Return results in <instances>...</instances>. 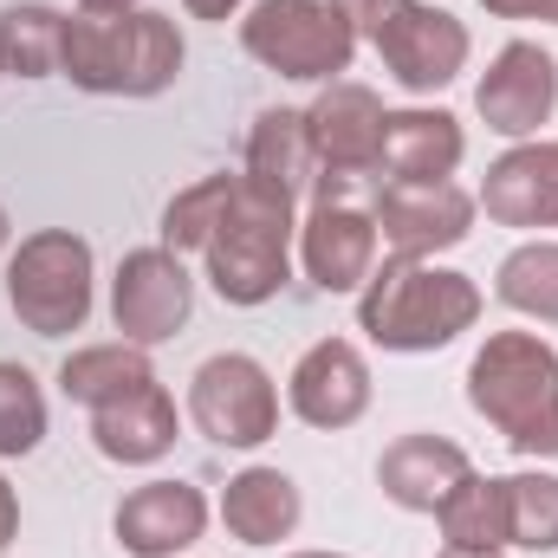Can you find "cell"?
<instances>
[{
	"label": "cell",
	"mask_w": 558,
	"mask_h": 558,
	"mask_svg": "<svg viewBox=\"0 0 558 558\" xmlns=\"http://www.w3.org/2000/svg\"><path fill=\"white\" fill-rule=\"evenodd\" d=\"M292 195H279L267 182H254L247 169L234 175V202L221 215V228L208 234L202 260H208V286L228 305H267L279 299V286L292 279Z\"/></svg>",
	"instance_id": "4"
},
{
	"label": "cell",
	"mask_w": 558,
	"mask_h": 558,
	"mask_svg": "<svg viewBox=\"0 0 558 558\" xmlns=\"http://www.w3.org/2000/svg\"><path fill=\"white\" fill-rule=\"evenodd\" d=\"M468 156L454 111H384V156L377 169L390 182H448Z\"/></svg>",
	"instance_id": "19"
},
{
	"label": "cell",
	"mask_w": 558,
	"mask_h": 558,
	"mask_svg": "<svg viewBox=\"0 0 558 558\" xmlns=\"http://www.w3.org/2000/svg\"><path fill=\"white\" fill-rule=\"evenodd\" d=\"M247 175L267 182L279 195H312L318 189V149H312V124L305 111H260L247 131Z\"/></svg>",
	"instance_id": "21"
},
{
	"label": "cell",
	"mask_w": 558,
	"mask_h": 558,
	"mask_svg": "<svg viewBox=\"0 0 558 558\" xmlns=\"http://www.w3.org/2000/svg\"><path fill=\"white\" fill-rule=\"evenodd\" d=\"M182 33L169 13L131 7V13H72L65 20V65L59 78H72L92 98H156L182 78Z\"/></svg>",
	"instance_id": "1"
},
{
	"label": "cell",
	"mask_w": 558,
	"mask_h": 558,
	"mask_svg": "<svg viewBox=\"0 0 558 558\" xmlns=\"http://www.w3.org/2000/svg\"><path fill=\"white\" fill-rule=\"evenodd\" d=\"M331 7H338L351 26H357V39H371V33H377V20H384L397 0H331Z\"/></svg>",
	"instance_id": "30"
},
{
	"label": "cell",
	"mask_w": 558,
	"mask_h": 558,
	"mask_svg": "<svg viewBox=\"0 0 558 558\" xmlns=\"http://www.w3.org/2000/svg\"><path fill=\"white\" fill-rule=\"evenodd\" d=\"M7 305L33 338H72L92 318V241L72 228H39L7 260Z\"/></svg>",
	"instance_id": "5"
},
{
	"label": "cell",
	"mask_w": 558,
	"mask_h": 558,
	"mask_svg": "<svg viewBox=\"0 0 558 558\" xmlns=\"http://www.w3.org/2000/svg\"><path fill=\"white\" fill-rule=\"evenodd\" d=\"M494 292H500V305H513L520 318L558 325V241H520V247L500 260Z\"/></svg>",
	"instance_id": "25"
},
{
	"label": "cell",
	"mask_w": 558,
	"mask_h": 558,
	"mask_svg": "<svg viewBox=\"0 0 558 558\" xmlns=\"http://www.w3.org/2000/svg\"><path fill=\"white\" fill-rule=\"evenodd\" d=\"M195 312V279L182 267V254H169L162 241L156 247H131L118 260V279H111V318L131 344H169Z\"/></svg>",
	"instance_id": "10"
},
{
	"label": "cell",
	"mask_w": 558,
	"mask_h": 558,
	"mask_svg": "<svg viewBox=\"0 0 558 558\" xmlns=\"http://www.w3.org/2000/svg\"><path fill=\"white\" fill-rule=\"evenodd\" d=\"M377 221L371 208L344 202V182H318L312 189V215L299 221V267L318 292H364L377 274Z\"/></svg>",
	"instance_id": "8"
},
{
	"label": "cell",
	"mask_w": 558,
	"mask_h": 558,
	"mask_svg": "<svg viewBox=\"0 0 558 558\" xmlns=\"http://www.w3.org/2000/svg\"><path fill=\"white\" fill-rule=\"evenodd\" d=\"M474 111L494 137L507 143H533L539 124H553L558 111V59L539 39H513L494 52V65L474 85Z\"/></svg>",
	"instance_id": "11"
},
{
	"label": "cell",
	"mask_w": 558,
	"mask_h": 558,
	"mask_svg": "<svg viewBox=\"0 0 558 558\" xmlns=\"http://www.w3.org/2000/svg\"><path fill=\"white\" fill-rule=\"evenodd\" d=\"M481 208L500 228H558V137L546 143H513L487 182H481Z\"/></svg>",
	"instance_id": "16"
},
{
	"label": "cell",
	"mask_w": 558,
	"mask_h": 558,
	"mask_svg": "<svg viewBox=\"0 0 558 558\" xmlns=\"http://www.w3.org/2000/svg\"><path fill=\"white\" fill-rule=\"evenodd\" d=\"M13 533H20V494H13L7 474H0V553L13 546Z\"/></svg>",
	"instance_id": "31"
},
{
	"label": "cell",
	"mask_w": 558,
	"mask_h": 558,
	"mask_svg": "<svg viewBox=\"0 0 558 558\" xmlns=\"http://www.w3.org/2000/svg\"><path fill=\"white\" fill-rule=\"evenodd\" d=\"M92 448H98L105 461H118V468H149V461H162V454L175 448V397L149 377L137 390L98 403V410H92Z\"/></svg>",
	"instance_id": "18"
},
{
	"label": "cell",
	"mask_w": 558,
	"mask_h": 558,
	"mask_svg": "<svg viewBox=\"0 0 558 558\" xmlns=\"http://www.w3.org/2000/svg\"><path fill=\"white\" fill-rule=\"evenodd\" d=\"M441 546L461 553H507V481L500 474H468L441 507Z\"/></svg>",
	"instance_id": "22"
},
{
	"label": "cell",
	"mask_w": 558,
	"mask_h": 558,
	"mask_svg": "<svg viewBox=\"0 0 558 558\" xmlns=\"http://www.w3.org/2000/svg\"><path fill=\"white\" fill-rule=\"evenodd\" d=\"M371 46H377V59L390 65V78L403 85V92H441V85H454L461 72H468V26L454 20V13H441V7H422V0H397L384 20H377V33H371Z\"/></svg>",
	"instance_id": "9"
},
{
	"label": "cell",
	"mask_w": 558,
	"mask_h": 558,
	"mask_svg": "<svg viewBox=\"0 0 558 558\" xmlns=\"http://www.w3.org/2000/svg\"><path fill=\"white\" fill-rule=\"evenodd\" d=\"M149 377H156V371H149V351L131 344V338H118V344H85V351H72V357L59 364V390H65L72 403H85V410H98V403L137 390Z\"/></svg>",
	"instance_id": "24"
},
{
	"label": "cell",
	"mask_w": 558,
	"mask_h": 558,
	"mask_svg": "<svg viewBox=\"0 0 558 558\" xmlns=\"http://www.w3.org/2000/svg\"><path fill=\"white\" fill-rule=\"evenodd\" d=\"M111 533L131 558H175L208 533V500L195 481H143L118 500Z\"/></svg>",
	"instance_id": "15"
},
{
	"label": "cell",
	"mask_w": 558,
	"mask_h": 558,
	"mask_svg": "<svg viewBox=\"0 0 558 558\" xmlns=\"http://www.w3.org/2000/svg\"><path fill=\"white\" fill-rule=\"evenodd\" d=\"M65 65V13L46 0H20L0 13V72L7 78H52Z\"/></svg>",
	"instance_id": "23"
},
{
	"label": "cell",
	"mask_w": 558,
	"mask_h": 558,
	"mask_svg": "<svg viewBox=\"0 0 558 558\" xmlns=\"http://www.w3.org/2000/svg\"><path fill=\"white\" fill-rule=\"evenodd\" d=\"M7 234H13V221H7V208H0V247H7Z\"/></svg>",
	"instance_id": "35"
},
{
	"label": "cell",
	"mask_w": 558,
	"mask_h": 558,
	"mask_svg": "<svg viewBox=\"0 0 558 558\" xmlns=\"http://www.w3.org/2000/svg\"><path fill=\"white\" fill-rule=\"evenodd\" d=\"M435 558H507V553H461V546H441Z\"/></svg>",
	"instance_id": "34"
},
{
	"label": "cell",
	"mask_w": 558,
	"mask_h": 558,
	"mask_svg": "<svg viewBox=\"0 0 558 558\" xmlns=\"http://www.w3.org/2000/svg\"><path fill=\"white\" fill-rule=\"evenodd\" d=\"M143 0H78V13H131Z\"/></svg>",
	"instance_id": "33"
},
{
	"label": "cell",
	"mask_w": 558,
	"mask_h": 558,
	"mask_svg": "<svg viewBox=\"0 0 558 558\" xmlns=\"http://www.w3.org/2000/svg\"><path fill=\"white\" fill-rule=\"evenodd\" d=\"M494 20H546V26H558V0H481Z\"/></svg>",
	"instance_id": "29"
},
{
	"label": "cell",
	"mask_w": 558,
	"mask_h": 558,
	"mask_svg": "<svg viewBox=\"0 0 558 558\" xmlns=\"http://www.w3.org/2000/svg\"><path fill=\"white\" fill-rule=\"evenodd\" d=\"M312 149H318V182H357V175H377V156H384V98L357 78H331L312 111Z\"/></svg>",
	"instance_id": "13"
},
{
	"label": "cell",
	"mask_w": 558,
	"mask_h": 558,
	"mask_svg": "<svg viewBox=\"0 0 558 558\" xmlns=\"http://www.w3.org/2000/svg\"><path fill=\"white\" fill-rule=\"evenodd\" d=\"M228 202H234V175H202V182H189V189L162 208V247H169V254H202L208 234L221 228Z\"/></svg>",
	"instance_id": "26"
},
{
	"label": "cell",
	"mask_w": 558,
	"mask_h": 558,
	"mask_svg": "<svg viewBox=\"0 0 558 558\" xmlns=\"http://www.w3.org/2000/svg\"><path fill=\"white\" fill-rule=\"evenodd\" d=\"M286 558H344V553H286Z\"/></svg>",
	"instance_id": "36"
},
{
	"label": "cell",
	"mask_w": 558,
	"mask_h": 558,
	"mask_svg": "<svg viewBox=\"0 0 558 558\" xmlns=\"http://www.w3.org/2000/svg\"><path fill=\"white\" fill-rule=\"evenodd\" d=\"M286 403L305 428H351L371 410V364L351 338H318L292 377H286Z\"/></svg>",
	"instance_id": "14"
},
{
	"label": "cell",
	"mask_w": 558,
	"mask_h": 558,
	"mask_svg": "<svg viewBox=\"0 0 558 558\" xmlns=\"http://www.w3.org/2000/svg\"><path fill=\"white\" fill-rule=\"evenodd\" d=\"M182 7H189L195 20H234V13H241L247 0H182Z\"/></svg>",
	"instance_id": "32"
},
{
	"label": "cell",
	"mask_w": 558,
	"mask_h": 558,
	"mask_svg": "<svg viewBox=\"0 0 558 558\" xmlns=\"http://www.w3.org/2000/svg\"><path fill=\"white\" fill-rule=\"evenodd\" d=\"M241 46L279 78L331 85L357 59V26L331 0H254L241 20Z\"/></svg>",
	"instance_id": "6"
},
{
	"label": "cell",
	"mask_w": 558,
	"mask_h": 558,
	"mask_svg": "<svg viewBox=\"0 0 558 558\" xmlns=\"http://www.w3.org/2000/svg\"><path fill=\"white\" fill-rule=\"evenodd\" d=\"M0 78H7V72H0Z\"/></svg>",
	"instance_id": "37"
},
{
	"label": "cell",
	"mask_w": 558,
	"mask_h": 558,
	"mask_svg": "<svg viewBox=\"0 0 558 558\" xmlns=\"http://www.w3.org/2000/svg\"><path fill=\"white\" fill-rule=\"evenodd\" d=\"M481 286L454 267H435V260H403L390 254L371 286L357 292V331L377 344V351H441L454 344L461 331H474L481 318Z\"/></svg>",
	"instance_id": "2"
},
{
	"label": "cell",
	"mask_w": 558,
	"mask_h": 558,
	"mask_svg": "<svg viewBox=\"0 0 558 558\" xmlns=\"http://www.w3.org/2000/svg\"><path fill=\"white\" fill-rule=\"evenodd\" d=\"M189 422L215 448H260L279 428V390L260 357L247 351H215L189 377Z\"/></svg>",
	"instance_id": "7"
},
{
	"label": "cell",
	"mask_w": 558,
	"mask_h": 558,
	"mask_svg": "<svg viewBox=\"0 0 558 558\" xmlns=\"http://www.w3.org/2000/svg\"><path fill=\"white\" fill-rule=\"evenodd\" d=\"M474 208L481 202L468 189H454V182H384L371 221H377L390 254L435 260V254H448V247H461L474 234Z\"/></svg>",
	"instance_id": "12"
},
{
	"label": "cell",
	"mask_w": 558,
	"mask_h": 558,
	"mask_svg": "<svg viewBox=\"0 0 558 558\" xmlns=\"http://www.w3.org/2000/svg\"><path fill=\"white\" fill-rule=\"evenodd\" d=\"M474 416L500 428L513 454L553 461L558 454V351L539 331H494L468 364Z\"/></svg>",
	"instance_id": "3"
},
{
	"label": "cell",
	"mask_w": 558,
	"mask_h": 558,
	"mask_svg": "<svg viewBox=\"0 0 558 558\" xmlns=\"http://www.w3.org/2000/svg\"><path fill=\"white\" fill-rule=\"evenodd\" d=\"M46 441V390L26 364H0V461H20Z\"/></svg>",
	"instance_id": "28"
},
{
	"label": "cell",
	"mask_w": 558,
	"mask_h": 558,
	"mask_svg": "<svg viewBox=\"0 0 558 558\" xmlns=\"http://www.w3.org/2000/svg\"><path fill=\"white\" fill-rule=\"evenodd\" d=\"M507 481V546L558 553V474H500Z\"/></svg>",
	"instance_id": "27"
},
{
	"label": "cell",
	"mask_w": 558,
	"mask_h": 558,
	"mask_svg": "<svg viewBox=\"0 0 558 558\" xmlns=\"http://www.w3.org/2000/svg\"><path fill=\"white\" fill-rule=\"evenodd\" d=\"M299 481L286 468H241L228 487H221V526L241 539V546H279L299 533Z\"/></svg>",
	"instance_id": "20"
},
{
	"label": "cell",
	"mask_w": 558,
	"mask_h": 558,
	"mask_svg": "<svg viewBox=\"0 0 558 558\" xmlns=\"http://www.w3.org/2000/svg\"><path fill=\"white\" fill-rule=\"evenodd\" d=\"M474 474L468 448L448 441V435H397L377 461V487L384 500H397L403 513H435L461 481Z\"/></svg>",
	"instance_id": "17"
}]
</instances>
